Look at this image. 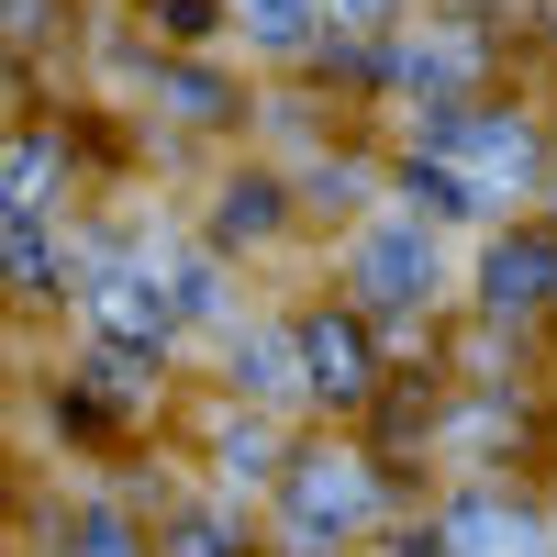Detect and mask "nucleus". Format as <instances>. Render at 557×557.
Here are the masks:
<instances>
[{
	"instance_id": "obj_1",
	"label": "nucleus",
	"mask_w": 557,
	"mask_h": 557,
	"mask_svg": "<svg viewBox=\"0 0 557 557\" xmlns=\"http://www.w3.org/2000/svg\"><path fill=\"white\" fill-rule=\"evenodd\" d=\"M346 268H357V290L380 301V312L424 301V290H435V235H424V212H391V223H368Z\"/></svg>"
},
{
	"instance_id": "obj_2",
	"label": "nucleus",
	"mask_w": 557,
	"mask_h": 557,
	"mask_svg": "<svg viewBox=\"0 0 557 557\" xmlns=\"http://www.w3.org/2000/svg\"><path fill=\"white\" fill-rule=\"evenodd\" d=\"M380 513V480H368V457H301L290 469V535H357Z\"/></svg>"
},
{
	"instance_id": "obj_3",
	"label": "nucleus",
	"mask_w": 557,
	"mask_h": 557,
	"mask_svg": "<svg viewBox=\"0 0 557 557\" xmlns=\"http://www.w3.org/2000/svg\"><path fill=\"white\" fill-rule=\"evenodd\" d=\"M435 557H546V524H535V513H513V502H491V491H469V502L446 513Z\"/></svg>"
},
{
	"instance_id": "obj_4",
	"label": "nucleus",
	"mask_w": 557,
	"mask_h": 557,
	"mask_svg": "<svg viewBox=\"0 0 557 557\" xmlns=\"http://www.w3.org/2000/svg\"><path fill=\"white\" fill-rule=\"evenodd\" d=\"M290 357H301V391H335V401H357V391H368V346L346 335V323H301Z\"/></svg>"
},
{
	"instance_id": "obj_5",
	"label": "nucleus",
	"mask_w": 557,
	"mask_h": 557,
	"mask_svg": "<svg viewBox=\"0 0 557 557\" xmlns=\"http://www.w3.org/2000/svg\"><path fill=\"white\" fill-rule=\"evenodd\" d=\"M557 301V246H491V312Z\"/></svg>"
},
{
	"instance_id": "obj_6",
	"label": "nucleus",
	"mask_w": 557,
	"mask_h": 557,
	"mask_svg": "<svg viewBox=\"0 0 557 557\" xmlns=\"http://www.w3.org/2000/svg\"><path fill=\"white\" fill-rule=\"evenodd\" d=\"M45 178H57V146H45V134H34V146H0V223H23Z\"/></svg>"
},
{
	"instance_id": "obj_7",
	"label": "nucleus",
	"mask_w": 557,
	"mask_h": 557,
	"mask_svg": "<svg viewBox=\"0 0 557 557\" xmlns=\"http://www.w3.org/2000/svg\"><path fill=\"white\" fill-rule=\"evenodd\" d=\"M235 380H246L257 401H290V391H301V357H290V335H257V346H235Z\"/></svg>"
},
{
	"instance_id": "obj_8",
	"label": "nucleus",
	"mask_w": 557,
	"mask_h": 557,
	"mask_svg": "<svg viewBox=\"0 0 557 557\" xmlns=\"http://www.w3.org/2000/svg\"><path fill=\"white\" fill-rule=\"evenodd\" d=\"M235 12H246L257 45H301V34L323 23V0H235Z\"/></svg>"
},
{
	"instance_id": "obj_9",
	"label": "nucleus",
	"mask_w": 557,
	"mask_h": 557,
	"mask_svg": "<svg viewBox=\"0 0 557 557\" xmlns=\"http://www.w3.org/2000/svg\"><path fill=\"white\" fill-rule=\"evenodd\" d=\"M268 223H278V190H268V178H246V190L223 201V235H268Z\"/></svg>"
},
{
	"instance_id": "obj_10",
	"label": "nucleus",
	"mask_w": 557,
	"mask_h": 557,
	"mask_svg": "<svg viewBox=\"0 0 557 557\" xmlns=\"http://www.w3.org/2000/svg\"><path fill=\"white\" fill-rule=\"evenodd\" d=\"M223 480H268V435H257V424L223 435Z\"/></svg>"
},
{
	"instance_id": "obj_11",
	"label": "nucleus",
	"mask_w": 557,
	"mask_h": 557,
	"mask_svg": "<svg viewBox=\"0 0 557 557\" xmlns=\"http://www.w3.org/2000/svg\"><path fill=\"white\" fill-rule=\"evenodd\" d=\"M78 557H134V535H123L112 513H89V524H78Z\"/></svg>"
},
{
	"instance_id": "obj_12",
	"label": "nucleus",
	"mask_w": 557,
	"mask_h": 557,
	"mask_svg": "<svg viewBox=\"0 0 557 557\" xmlns=\"http://www.w3.org/2000/svg\"><path fill=\"white\" fill-rule=\"evenodd\" d=\"M368 12H391V0H335V23H368Z\"/></svg>"
}]
</instances>
